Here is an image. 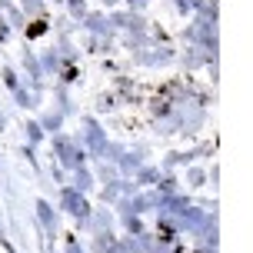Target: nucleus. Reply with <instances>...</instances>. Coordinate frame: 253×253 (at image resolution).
I'll use <instances>...</instances> for the list:
<instances>
[{"instance_id":"1","label":"nucleus","mask_w":253,"mask_h":253,"mask_svg":"<svg viewBox=\"0 0 253 253\" xmlns=\"http://www.w3.org/2000/svg\"><path fill=\"white\" fill-rule=\"evenodd\" d=\"M67 207H70L74 213H84V203H80V197H77V193H67Z\"/></svg>"}]
</instances>
